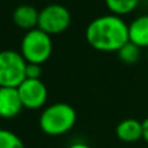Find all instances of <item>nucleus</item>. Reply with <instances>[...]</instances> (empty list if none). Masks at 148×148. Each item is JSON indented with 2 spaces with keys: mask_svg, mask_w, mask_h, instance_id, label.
<instances>
[{
  "mask_svg": "<svg viewBox=\"0 0 148 148\" xmlns=\"http://www.w3.org/2000/svg\"><path fill=\"white\" fill-rule=\"evenodd\" d=\"M147 58H148V49H147Z\"/></svg>",
  "mask_w": 148,
  "mask_h": 148,
  "instance_id": "17",
  "label": "nucleus"
},
{
  "mask_svg": "<svg viewBox=\"0 0 148 148\" xmlns=\"http://www.w3.org/2000/svg\"><path fill=\"white\" fill-rule=\"evenodd\" d=\"M26 60L20 51H0V87L17 88L26 79Z\"/></svg>",
  "mask_w": 148,
  "mask_h": 148,
  "instance_id": "4",
  "label": "nucleus"
},
{
  "mask_svg": "<svg viewBox=\"0 0 148 148\" xmlns=\"http://www.w3.org/2000/svg\"><path fill=\"white\" fill-rule=\"evenodd\" d=\"M20 53L26 63L43 64L53 54V39L41 29L36 28L26 32L20 43Z\"/></svg>",
  "mask_w": 148,
  "mask_h": 148,
  "instance_id": "3",
  "label": "nucleus"
},
{
  "mask_svg": "<svg viewBox=\"0 0 148 148\" xmlns=\"http://www.w3.org/2000/svg\"><path fill=\"white\" fill-rule=\"evenodd\" d=\"M142 127H143V138L142 139L148 144V117L142 121Z\"/></svg>",
  "mask_w": 148,
  "mask_h": 148,
  "instance_id": "15",
  "label": "nucleus"
},
{
  "mask_svg": "<svg viewBox=\"0 0 148 148\" xmlns=\"http://www.w3.org/2000/svg\"><path fill=\"white\" fill-rule=\"evenodd\" d=\"M20 100L24 109L38 110L45 106L47 101V88L41 79H25L17 87Z\"/></svg>",
  "mask_w": 148,
  "mask_h": 148,
  "instance_id": "6",
  "label": "nucleus"
},
{
  "mask_svg": "<svg viewBox=\"0 0 148 148\" xmlns=\"http://www.w3.org/2000/svg\"><path fill=\"white\" fill-rule=\"evenodd\" d=\"M42 75V66L34 64V63H26L25 76L26 79H41Z\"/></svg>",
  "mask_w": 148,
  "mask_h": 148,
  "instance_id": "14",
  "label": "nucleus"
},
{
  "mask_svg": "<svg viewBox=\"0 0 148 148\" xmlns=\"http://www.w3.org/2000/svg\"><path fill=\"white\" fill-rule=\"evenodd\" d=\"M23 109L24 106L17 88L0 87V118L13 119L23 112Z\"/></svg>",
  "mask_w": 148,
  "mask_h": 148,
  "instance_id": "7",
  "label": "nucleus"
},
{
  "mask_svg": "<svg viewBox=\"0 0 148 148\" xmlns=\"http://www.w3.org/2000/svg\"><path fill=\"white\" fill-rule=\"evenodd\" d=\"M129 41L140 49H148V14H142L129 24Z\"/></svg>",
  "mask_w": 148,
  "mask_h": 148,
  "instance_id": "10",
  "label": "nucleus"
},
{
  "mask_svg": "<svg viewBox=\"0 0 148 148\" xmlns=\"http://www.w3.org/2000/svg\"><path fill=\"white\" fill-rule=\"evenodd\" d=\"M115 135L121 142L135 143L143 138L142 122L135 118H126L115 126Z\"/></svg>",
  "mask_w": 148,
  "mask_h": 148,
  "instance_id": "9",
  "label": "nucleus"
},
{
  "mask_svg": "<svg viewBox=\"0 0 148 148\" xmlns=\"http://www.w3.org/2000/svg\"><path fill=\"white\" fill-rule=\"evenodd\" d=\"M71 13L62 4H49L39 11L38 26L49 36H58L66 32L71 25Z\"/></svg>",
  "mask_w": 148,
  "mask_h": 148,
  "instance_id": "5",
  "label": "nucleus"
},
{
  "mask_svg": "<svg viewBox=\"0 0 148 148\" xmlns=\"http://www.w3.org/2000/svg\"><path fill=\"white\" fill-rule=\"evenodd\" d=\"M139 1L140 0H105V4L112 14L122 17L135 11Z\"/></svg>",
  "mask_w": 148,
  "mask_h": 148,
  "instance_id": "11",
  "label": "nucleus"
},
{
  "mask_svg": "<svg viewBox=\"0 0 148 148\" xmlns=\"http://www.w3.org/2000/svg\"><path fill=\"white\" fill-rule=\"evenodd\" d=\"M68 148H92V147L84 142H73L72 144L68 145Z\"/></svg>",
  "mask_w": 148,
  "mask_h": 148,
  "instance_id": "16",
  "label": "nucleus"
},
{
  "mask_svg": "<svg viewBox=\"0 0 148 148\" xmlns=\"http://www.w3.org/2000/svg\"><path fill=\"white\" fill-rule=\"evenodd\" d=\"M76 110L67 102H55L42 110L39 115V129L49 136L67 134L76 125Z\"/></svg>",
  "mask_w": 148,
  "mask_h": 148,
  "instance_id": "2",
  "label": "nucleus"
},
{
  "mask_svg": "<svg viewBox=\"0 0 148 148\" xmlns=\"http://www.w3.org/2000/svg\"><path fill=\"white\" fill-rule=\"evenodd\" d=\"M0 148H25L24 142L11 130L0 129Z\"/></svg>",
  "mask_w": 148,
  "mask_h": 148,
  "instance_id": "13",
  "label": "nucleus"
},
{
  "mask_svg": "<svg viewBox=\"0 0 148 148\" xmlns=\"http://www.w3.org/2000/svg\"><path fill=\"white\" fill-rule=\"evenodd\" d=\"M85 39L97 51L117 53L129 42V24L119 16L103 14L88 24Z\"/></svg>",
  "mask_w": 148,
  "mask_h": 148,
  "instance_id": "1",
  "label": "nucleus"
},
{
  "mask_svg": "<svg viewBox=\"0 0 148 148\" xmlns=\"http://www.w3.org/2000/svg\"><path fill=\"white\" fill-rule=\"evenodd\" d=\"M140 50H142V49L138 47L136 45H134L132 42L129 41L127 43H125V45L117 51V54H118V58H119V60L122 62V63L131 66V64H135V63L139 62L140 55H142Z\"/></svg>",
  "mask_w": 148,
  "mask_h": 148,
  "instance_id": "12",
  "label": "nucleus"
},
{
  "mask_svg": "<svg viewBox=\"0 0 148 148\" xmlns=\"http://www.w3.org/2000/svg\"><path fill=\"white\" fill-rule=\"evenodd\" d=\"M39 11L29 4H21L12 13V20L17 28L23 30H32L38 26Z\"/></svg>",
  "mask_w": 148,
  "mask_h": 148,
  "instance_id": "8",
  "label": "nucleus"
}]
</instances>
